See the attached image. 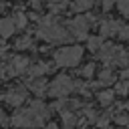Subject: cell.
I'll return each instance as SVG.
<instances>
[{
  "label": "cell",
  "instance_id": "cell-10",
  "mask_svg": "<svg viewBox=\"0 0 129 129\" xmlns=\"http://www.w3.org/2000/svg\"><path fill=\"white\" fill-rule=\"evenodd\" d=\"M26 87H28L36 97H42V95L46 93V89H48L44 79H28V81H26Z\"/></svg>",
  "mask_w": 129,
  "mask_h": 129
},
{
  "label": "cell",
  "instance_id": "cell-11",
  "mask_svg": "<svg viewBox=\"0 0 129 129\" xmlns=\"http://www.w3.org/2000/svg\"><path fill=\"white\" fill-rule=\"evenodd\" d=\"M50 69H52V67H50L48 62H36V64H30L26 73H28L30 79H38V77H42L44 73H48Z\"/></svg>",
  "mask_w": 129,
  "mask_h": 129
},
{
  "label": "cell",
  "instance_id": "cell-25",
  "mask_svg": "<svg viewBox=\"0 0 129 129\" xmlns=\"http://www.w3.org/2000/svg\"><path fill=\"white\" fill-rule=\"evenodd\" d=\"M115 121H117V123H127L129 117H127V115H115Z\"/></svg>",
  "mask_w": 129,
  "mask_h": 129
},
{
  "label": "cell",
  "instance_id": "cell-23",
  "mask_svg": "<svg viewBox=\"0 0 129 129\" xmlns=\"http://www.w3.org/2000/svg\"><path fill=\"white\" fill-rule=\"evenodd\" d=\"M93 73H95V64H91V62H89V64L81 71V75H83L85 79H91V77H93Z\"/></svg>",
  "mask_w": 129,
  "mask_h": 129
},
{
  "label": "cell",
  "instance_id": "cell-12",
  "mask_svg": "<svg viewBox=\"0 0 129 129\" xmlns=\"http://www.w3.org/2000/svg\"><path fill=\"white\" fill-rule=\"evenodd\" d=\"M16 32V24H14V18H0V36L2 38H8Z\"/></svg>",
  "mask_w": 129,
  "mask_h": 129
},
{
  "label": "cell",
  "instance_id": "cell-5",
  "mask_svg": "<svg viewBox=\"0 0 129 129\" xmlns=\"http://www.w3.org/2000/svg\"><path fill=\"white\" fill-rule=\"evenodd\" d=\"M46 91H48V95H50V97L64 99L67 95H71V93L75 91V83H73V79H71V77H67V75H58V77L50 83V87H48Z\"/></svg>",
  "mask_w": 129,
  "mask_h": 129
},
{
  "label": "cell",
  "instance_id": "cell-26",
  "mask_svg": "<svg viewBox=\"0 0 129 129\" xmlns=\"http://www.w3.org/2000/svg\"><path fill=\"white\" fill-rule=\"evenodd\" d=\"M101 4H103V10H109V8H111V6L115 4V0H103Z\"/></svg>",
  "mask_w": 129,
  "mask_h": 129
},
{
  "label": "cell",
  "instance_id": "cell-8",
  "mask_svg": "<svg viewBox=\"0 0 129 129\" xmlns=\"http://www.w3.org/2000/svg\"><path fill=\"white\" fill-rule=\"evenodd\" d=\"M4 101L12 107H20L24 101H26V89L24 87H14L10 89L8 93H4Z\"/></svg>",
  "mask_w": 129,
  "mask_h": 129
},
{
  "label": "cell",
  "instance_id": "cell-17",
  "mask_svg": "<svg viewBox=\"0 0 129 129\" xmlns=\"http://www.w3.org/2000/svg\"><path fill=\"white\" fill-rule=\"evenodd\" d=\"M48 8L52 12H62L67 8V0H48Z\"/></svg>",
  "mask_w": 129,
  "mask_h": 129
},
{
  "label": "cell",
  "instance_id": "cell-15",
  "mask_svg": "<svg viewBox=\"0 0 129 129\" xmlns=\"http://www.w3.org/2000/svg\"><path fill=\"white\" fill-rule=\"evenodd\" d=\"M97 97H99V103L101 105H111L113 103V97H115V91H101Z\"/></svg>",
  "mask_w": 129,
  "mask_h": 129
},
{
  "label": "cell",
  "instance_id": "cell-14",
  "mask_svg": "<svg viewBox=\"0 0 129 129\" xmlns=\"http://www.w3.org/2000/svg\"><path fill=\"white\" fill-rule=\"evenodd\" d=\"M115 81V75H113V71L107 67L105 71H101V75H99V85H109V83H113Z\"/></svg>",
  "mask_w": 129,
  "mask_h": 129
},
{
  "label": "cell",
  "instance_id": "cell-6",
  "mask_svg": "<svg viewBox=\"0 0 129 129\" xmlns=\"http://www.w3.org/2000/svg\"><path fill=\"white\" fill-rule=\"evenodd\" d=\"M69 32L77 40H87L89 38V18L87 16H75L69 22Z\"/></svg>",
  "mask_w": 129,
  "mask_h": 129
},
{
  "label": "cell",
  "instance_id": "cell-13",
  "mask_svg": "<svg viewBox=\"0 0 129 129\" xmlns=\"http://www.w3.org/2000/svg\"><path fill=\"white\" fill-rule=\"evenodd\" d=\"M87 44H89V50L97 52V50H101V46H103V36H89V38H87Z\"/></svg>",
  "mask_w": 129,
  "mask_h": 129
},
{
  "label": "cell",
  "instance_id": "cell-4",
  "mask_svg": "<svg viewBox=\"0 0 129 129\" xmlns=\"http://www.w3.org/2000/svg\"><path fill=\"white\" fill-rule=\"evenodd\" d=\"M83 58L81 46H62L54 52V62L58 67H77Z\"/></svg>",
  "mask_w": 129,
  "mask_h": 129
},
{
  "label": "cell",
  "instance_id": "cell-1",
  "mask_svg": "<svg viewBox=\"0 0 129 129\" xmlns=\"http://www.w3.org/2000/svg\"><path fill=\"white\" fill-rule=\"evenodd\" d=\"M48 117V107L42 101H34L28 107L16 111L12 115V125L14 127H22V129H30V127H40Z\"/></svg>",
  "mask_w": 129,
  "mask_h": 129
},
{
  "label": "cell",
  "instance_id": "cell-29",
  "mask_svg": "<svg viewBox=\"0 0 129 129\" xmlns=\"http://www.w3.org/2000/svg\"><path fill=\"white\" fill-rule=\"evenodd\" d=\"M46 129H58V127H56L54 123H50V125H46Z\"/></svg>",
  "mask_w": 129,
  "mask_h": 129
},
{
  "label": "cell",
  "instance_id": "cell-27",
  "mask_svg": "<svg viewBox=\"0 0 129 129\" xmlns=\"http://www.w3.org/2000/svg\"><path fill=\"white\" fill-rule=\"evenodd\" d=\"M6 121H8V119H6V113H4V109L0 107V125H4Z\"/></svg>",
  "mask_w": 129,
  "mask_h": 129
},
{
  "label": "cell",
  "instance_id": "cell-24",
  "mask_svg": "<svg viewBox=\"0 0 129 129\" xmlns=\"http://www.w3.org/2000/svg\"><path fill=\"white\" fill-rule=\"evenodd\" d=\"M119 36H121L123 40H129V26H121V30H119Z\"/></svg>",
  "mask_w": 129,
  "mask_h": 129
},
{
  "label": "cell",
  "instance_id": "cell-3",
  "mask_svg": "<svg viewBox=\"0 0 129 129\" xmlns=\"http://www.w3.org/2000/svg\"><path fill=\"white\" fill-rule=\"evenodd\" d=\"M99 56L107 67H113V64L127 67L129 64V52L121 46H115V44H103L99 50Z\"/></svg>",
  "mask_w": 129,
  "mask_h": 129
},
{
  "label": "cell",
  "instance_id": "cell-9",
  "mask_svg": "<svg viewBox=\"0 0 129 129\" xmlns=\"http://www.w3.org/2000/svg\"><path fill=\"white\" fill-rule=\"evenodd\" d=\"M121 26L123 24L119 20H105V22H101V36H115V34H119Z\"/></svg>",
  "mask_w": 129,
  "mask_h": 129
},
{
  "label": "cell",
  "instance_id": "cell-22",
  "mask_svg": "<svg viewBox=\"0 0 129 129\" xmlns=\"http://www.w3.org/2000/svg\"><path fill=\"white\" fill-rule=\"evenodd\" d=\"M14 24H16V28H24V26H26V16H24L22 12H20V14H16Z\"/></svg>",
  "mask_w": 129,
  "mask_h": 129
},
{
  "label": "cell",
  "instance_id": "cell-2",
  "mask_svg": "<svg viewBox=\"0 0 129 129\" xmlns=\"http://www.w3.org/2000/svg\"><path fill=\"white\" fill-rule=\"evenodd\" d=\"M36 34L46 40V42H67L71 38L69 30L54 18V16H44L38 20V28H36Z\"/></svg>",
  "mask_w": 129,
  "mask_h": 129
},
{
  "label": "cell",
  "instance_id": "cell-16",
  "mask_svg": "<svg viewBox=\"0 0 129 129\" xmlns=\"http://www.w3.org/2000/svg\"><path fill=\"white\" fill-rule=\"evenodd\" d=\"M93 2H95V0H75V2H73V8H75L77 12H83V10H89V8L93 6Z\"/></svg>",
  "mask_w": 129,
  "mask_h": 129
},
{
  "label": "cell",
  "instance_id": "cell-7",
  "mask_svg": "<svg viewBox=\"0 0 129 129\" xmlns=\"http://www.w3.org/2000/svg\"><path fill=\"white\" fill-rule=\"evenodd\" d=\"M28 67H30V60H28L26 56H12V58H10V62L2 67V75H4V77L22 75V73H26V71H28Z\"/></svg>",
  "mask_w": 129,
  "mask_h": 129
},
{
  "label": "cell",
  "instance_id": "cell-20",
  "mask_svg": "<svg viewBox=\"0 0 129 129\" xmlns=\"http://www.w3.org/2000/svg\"><path fill=\"white\" fill-rule=\"evenodd\" d=\"M115 93H117V95H127V93H129V81H123V79H121V83L115 85Z\"/></svg>",
  "mask_w": 129,
  "mask_h": 129
},
{
  "label": "cell",
  "instance_id": "cell-28",
  "mask_svg": "<svg viewBox=\"0 0 129 129\" xmlns=\"http://www.w3.org/2000/svg\"><path fill=\"white\" fill-rule=\"evenodd\" d=\"M121 79H123V81H127V79H129V69L121 71Z\"/></svg>",
  "mask_w": 129,
  "mask_h": 129
},
{
  "label": "cell",
  "instance_id": "cell-19",
  "mask_svg": "<svg viewBox=\"0 0 129 129\" xmlns=\"http://www.w3.org/2000/svg\"><path fill=\"white\" fill-rule=\"evenodd\" d=\"M62 121H64V129H73L77 119H75V115L71 111H62Z\"/></svg>",
  "mask_w": 129,
  "mask_h": 129
},
{
  "label": "cell",
  "instance_id": "cell-18",
  "mask_svg": "<svg viewBox=\"0 0 129 129\" xmlns=\"http://www.w3.org/2000/svg\"><path fill=\"white\" fill-rule=\"evenodd\" d=\"M14 48H32V38L30 36H20L14 42Z\"/></svg>",
  "mask_w": 129,
  "mask_h": 129
},
{
  "label": "cell",
  "instance_id": "cell-21",
  "mask_svg": "<svg viewBox=\"0 0 129 129\" xmlns=\"http://www.w3.org/2000/svg\"><path fill=\"white\" fill-rule=\"evenodd\" d=\"M117 8L123 16H129V0H117Z\"/></svg>",
  "mask_w": 129,
  "mask_h": 129
}]
</instances>
